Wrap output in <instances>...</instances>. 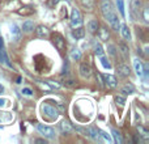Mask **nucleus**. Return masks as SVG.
Masks as SVG:
<instances>
[{"label":"nucleus","instance_id":"nucleus-1","mask_svg":"<svg viewBox=\"0 0 149 144\" xmlns=\"http://www.w3.org/2000/svg\"><path fill=\"white\" fill-rule=\"evenodd\" d=\"M101 12H102V16L105 17V20L109 22V25L114 30H118L120 28L119 17L116 15V12H115V8L112 7L110 0H102L101 1Z\"/></svg>","mask_w":149,"mask_h":144},{"label":"nucleus","instance_id":"nucleus-2","mask_svg":"<svg viewBox=\"0 0 149 144\" xmlns=\"http://www.w3.org/2000/svg\"><path fill=\"white\" fill-rule=\"evenodd\" d=\"M51 40H53L54 46L56 47V50L59 52H63L65 50V41L62 37V34L59 33H53L51 34Z\"/></svg>","mask_w":149,"mask_h":144},{"label":"nucleus","instance_id":"nucleus-3","mask_svg":"<svg viewBox=\"0 0 149 144\" xmlns=\"http://www.w3.org/2000/svg\"><path fill=\"white\" fill-rule=\"evenodd\" d=\"M35 123H37V122H35ZM35 126H37V130L42 135H43L45 138H47V139H54V138H55V131H54L51 127L45 126V125H42V123H37Z\"/></svg>","mask_w":149,"mask_h":144},{"label":"nucleus","instance_id":"nucleus-4","mask_svg":"<svg viewBox=\"0 0 149 144\" xmlns=\"http://www.w3.org/2000/svg\"><path fill=\"white\" fill-rule=\"evenodd\" d=\"M0 63H4V64L8 66L9 68H13L12 63H11V60H9V56H8L5 49H4V42L1 38H0Z\"/></svg>","mask_w":149,"mask_h":144},{"label":"nucleus","instance_id":"nucleus-5","mask_svg":"<svg viewBox=\"0 0 149 144\" xmlns=\"http://www.w3.org/2000/svg\"><path fill=\"white\" fill-rule=\"evenodd\" d=\"M82 24V19H81V13L77 8H73L71 12V25L73 28H77Z\"/></svg>","mask_w":149,"mask_h":144},{"label":"nucleus","instance_id":"nucleus-6","mask_svg":"<svg viewBox=\"0 0 149 144\" xmlns=\"http://www.w3.org/2000/svg\"><path fill=\"white\" fill-rule=\"evenodd\" d=\"M42 111H43L45 115H47L49 118H51V119H55V118H58V115H59V113H58V110H56L55 107H53L51 105H43L42 106Z\"/></svg>","mask_w":149,"mask_h":144},{"label":"nucleus","instance_id":"nucleus-7","mask_svg":"<svg viewBox=\"0 0 149 144\" xmlns=\"http://www.w3.org/2000/svg\"><path fill=\"white\" fill-rule=\"evenodd\" d=\"M78 71H80V76L82 77V79H89V77L92 76V68H90V66H88L86 63H81Z\"/></svg>","mask_w":149,"mask_h":144},{"label":"nucleus","instance_id":"nucleus-8","mask_svg":"<svg viewBox=\"0 0 149 144\" xmlns=\"http://www.w3.org/2000/svg\"><path fill=\"white\" fill-rule=\"evenodd\" d=\"M131 12L134 17H139L141 12V0H132L131 3Z\"/></svg>","mask_w":149,"mask_h":144},{"label":"nucleus","instance_id":"nucleus-9","mask_svg":"<svg viewBox=\"0 0 149 144\" xmlns=\"http://www.w3.org/2000/svg\"><path fill=\"white\" fill-rule=\"evenodd\" d=\"M102 77H103V83L109 86V88H116L118 81H116L115 76H112V75H102Z\"/></svg>","mask_w":149,"mask_h":144},{"label":"nucleus","instance_id":"nucleus-10","mask_svg":"<svg viewBox=\"0 0 149 144\" xmlns=\"http://www.w3.org/2000/svg\"><path fill=\"white\" fill-rule=\"evenodd\" d=\"M130 74H131V70L127 64H124L123 63V64L118 66V75L120 77H127V76H130Z\"/></svg>","mask_w":149,"mask_h":144},{"label":"nucleus","instance_id":"nucleus-11","mask_svg":"<svg viewBox=\"0 0 149 144\" xmlns=\"http://www.w3.org/2000/svg\"><path fill=\"white\" fill-rule=\"evenodd\" d=\"M60 130H62L63 134H71V132L73 131V127L71 126V123H69V122L63 121V122L60 123Z\"/></svg>","mask_w":149,"mask_h":144},{"label":"nucleus","instance_id":"nucleus-12","mask_svg":"<svg viewBox=\"0 0 149 144\" xmlns=\"http://www.w3.org/2000/svg\"><path fill=\"white\" fill-rule=\"evenodd\" d=\"M134 67H135V71H136V74L139 77H143V63L139 60V59H134Z\"/></svg>","mask_w":149,"mask_h":144},{"label":"nucleus","instance_id":"nucleus-13","mask_svg":"<svg viewBox=\"0 0 149 144\" xmlns=\"http://www.w3.org/2000/svg\"><path fill=\"white\" fill-rule=\"evenodd\" d=\"M35 33H37L38 37H47V35L50 34V31L45 25H39V26L35 29Z\"/></svg>","mask_w":149,"mask_h":144},{"label":"nucleus","instance_id":"nucleus-14","mask_svg":"<svg viewBox=\"0 0 149 144\" xmlns=\"http://www.w3.org/2000/svg\"><path fill=\"white\" fill-rule=\"evenodd\" d=\"M88 30L92 34H96L97 31H98V21H97V20H90V21L88 22Z\"/></svg>","mask_w":149,"mask_h":144},{"label":"nucleus","instance_id":"nucleus-15","mask_svg":"<svg viewBox=\"0 0 149 144\" xmlns=\"http://www.w3.org/2000/svg\"><path fill=\"white\" fill-rule=\"evenodd\" d=\"M34 30V22L28 20V21H25L24 25H22V31L24 33H31V31Z\"/></svg>","mask_w":149,"mask_h":144},{"label":"nucleus","instance_id":"nucleus-16","mask_svg":"<svg viewBox=\"0 0 149 144\" xmlns=\"http://www.w3.org/2000/svg\"><path fill=\"white\" fill-rule=\"evenodd\" d=\"M120 33H122V35H123V38L124 40H127V41H130L131 40V31H130V29H128V26L126 24H123V25H120Z\"/></svg>","mask_w":149,"mask_h":144},{"label":"nucleus","instance_id":"nucleus-17","mask_svg":"<svg viewBox=\"0 0 149 144\" xmlns=\"http://www.w3.org/2000/svg\"><path fill=\"white\" fill-rule=\"evenodd\" d=\"M72 34H73V37L76 38V40H81V38H84V35H85V29L81 28V26H77V29H74V30L72 31Z\"/></svg>","mask_w":149,"mask_h":144},{"label":"nucleus","instance_id":"nucleus-18","mask_svg":"<svg viewBox=\"0 0 149 144\" xmlns=\"http://www.w3.org/2000/svg\"><path fill=\"white\" fill-rule=\"evenodd\" d=\"M137 131H139V135L145 141L149 139V132H148V130H146L145 127H143V126H137Z\"/></svg>","mask_w":149,"mask_h":144},{"label":"nucleus","instance_id":"nucleus-19","mask_svg":"<svg viewBox=\"0 0 149 144\" xmlns=\"http://www.w3.org/2000/svg\"><path fill=\"white\" fill-rule=\"evenodd\" d=\"M120 92L124 93V94H131V93L135 92V88H134V85H132V84H124V85L122 86Z\"/></svg>","mask_w":149,"mask_h":144},{"label":"nucleus","instance_id":"nucleus-20","mask_svg":"<svg viewBox=\"0 0 149 144\" xmlns=\"http://www.w3.org/2000/svg\"><path fill=\"white\" fill-rule=\"evenodd\" d=\"M62 84H63L64 86H67V88H73V86L77 85V83H76L73 79H68V77L63 79V80H62Z\"/></svg>","mask_w":149,"mask_h":144},{"label":"nucleus","instance_id":"nucleus-21","mask_svg":"<svg viewBox=\"0 0 149 144\" xmlns=\"http://www.w3.org/2000/svg\"><path fill=\"white\" fill-rule=\"evenodd\" d=\"M99 40L101 41H107L109 40V31L106 28H101L99 29Z\"/></svg>","mask_w":149,"mask_h":144},{"label":"nucleus","instance_id":"nucleus-22","mask_svg":"<svg viewBox=\"0 0 149 144\" xmlns=\"http://www.w3.org/2000/svg\"><path fill=\"white\" fill-rule=\"evenodd\" d=\"M81 4L85 7V9L92 11L94 7V0H81Z\"/></svg>","mask_w":149,"mask_h":144},{"label":"nucleus","instance_id":"nucleus-23","mask_svg":"<svg viewBox=\"0 0 149 144\" xmlns=\"http://www.w3.org/2000/svg\"><path fill=\"white\" fill-rule=\"evenodd\" d=\"M116 7H118L119 12H120L122 17H126V11H124V1L123 0H116Z\"/></svg>","mask_w":149,"mask_h":144},{"label":"nucleus","instance_id":"nucleus-24","mask_svg":"<svg viewBox=\"0 0 149 144\" xmlns=\"http://www.w3.org/2000/svg\"><path fill=\"white\" fill-rule=\"evenodd\" d=\"M119 47H120V52H122V55H123L124 59H127L128 55H130V51H128V47L124 45V43H120L119 45Z\"/></svg>","mask_w":149,"mask_h":144},{"label":"nucleus","instance_id":"nucleus-25","mask_svg":"<svg viewBox=\"0 0 149 144\" xmlns=\"http://www.w3.org/2000/svg\"><path fill=\"white\" fill-rule=\"evenodd\" d=\"M33 12H34V11H33V8H30V7H24L22 9H19V15H24V16H29Z\"/></svg>","mask_w":149,"mask_h":144},{"label":"nucleus","instance_id":"nucleus-26","mask_svg":"<svg viewBox=\"0 0 149 144\" xmlns=\"http://www.w3.org/2000/svg\"><path fill=\"white\" fill-rule=\"evenodd\" d=\"M94 52H96L97 56L103 55V47L101 43H96V45H94Z\"/></svg>","mask_w":149,"mask_h":144},{"label":"nucleus","instance_id":"nucleus-27","mask_svg":"<svg viewBox=\"0 0 149 144\" xmlns=\"http://www.w3.org/2000/svg\"><path fill=\"white\" fill-rule=\"evenodd\" d=\"M111 132H112V136H114L115 143L120 144L123 140H122V136H120V134H119V131H116V130H111Z\"/></svg>","mask_w":149,"mask_h":144},{"label":"nucleus","instance_id":"nucleus-28","mask_svg":"<svg viewBox=\"0 0 149 144\" xmlns=\"http://www.w3.org/2000/svg\"><path fill=\"white\" fill-rule=\"evenodd\" d=\"M101 64H102L105 68H107V70H110V68H111V64H110L109 59L106 58V56H103V55H101Z\"/></svg>","mask_w":149,"mask_h":144},{"label":"nucleus","instance_id":"nucleus-29","mask_svg":"<svg viewBox=\"0 0 149 144\" xmlns=\"http://www.w3.org/2000/svg\"><path fill=\"white\" fill-rule=\"evenodd\" d=\"M71 58L73 59V60H80V58H81L80 50H73V51L71 52Z\"/></svg>","mask_w":149,"mask_h":144},{"label":"nucleus","instance_id":"nucleus-30","mask_svg":"<svg viewBox=\"0 0 149 144\" xmlns=\"http://www.w3.org/2000/svg\"><path fill=\"white\" fill-rule=\"evenodd\" d=\"M115 102H116V104H119L120 106H123V105L126 104V98L122 97V96H116V97H115Z\"/></svg>","mask_w":149,"mask_h":144},{"label":"nucleus","instance_id":"nucleus-31","mask_svg":"<svg viewBox=\"0 0 149 144\" xmlns=\"http://www.w3.org/2000/svg\"><path fill=\"white\" fill-rule=\"evenodd\" d=\"M22 92V94H25V96H29V97H31V96H33V90H31L30 88H24L21 90Z\"/></svg>","mask_w":149,"mask_h":144},{"label":"nucleus","instance_id":"nucleus-32","mask_svg":"<svg viewBox=\"0 0 149 144\" xmlns=\"http://www.w3.org/2000/svg\"><path fill=\"white\" fill-rule=\"evenodd\" d=\"M107 49H109V54L111 56H115L116 55V50H115V46L114 45H109V47H107Z\"/></svg>","mask_w":149,"mask_h":144},{"label":"nucleus","instance_id":"nucleus-33","mask_svg":"<svg viewBox=\"0 0 149 144\" xmlns=\"http://www.w3.org/2000/svg\"><path fill=\"white\" fill-rule=\"evenodd\" d=\"M99 134H101V136H102L103 139H105V140H107V143H110V141H111V138H110V135L109 134H106L105 131H98Z\"/></svg>","mask_w":149,"mask_h":144},{"label":"nucleus","instance_id":"nucleus-34","mask_svg":"<svg viewBox=\"0 0 149 144\" xmlns=\"http://www.w3.org/2000/svg\"><path fill=\"white\" fill-rule=\"evenodd\" d=\"M47 84H49V85L51 86V88H55V89H59V88H60V85H59V84L54 83V81H51V80H49V81H47Z\"/></svg>","mask_w":149,"mask_h":144},{"label":"nucleus","instance_id":"nucleus-35","mask_svg":"<svg viewBox=\"0 0 149 144\" xmlns=\"http://www.w3.org/2000/svg\"><path fill=\"white\" fill-rule=\"evenodd\" d=\"M97 79H98L99 85H101V86L105 85V83H103V77H102V75H101V74H97Z\"/></svg>","mask_w":149,"mask_h":144},{"label":"nucleus","instance_id":"nucleus-36","mask_svg":"<svg viewBox=\"0 0 149 144\" xmlns=\"http://www.w3.org/2000/svg\"><path fill=\"white\" fill-rule=\"evenodd\" d=\"M12 33L16 34V37L19 38V28H17L16 25H13V26H12Z\"/></svg>","mask_w":149,"mask_h":144},{"label":"nucleus","instance_id":"nucleus-37","mask_svg":"<svg viewBox=\"0 0 149 144\" xmlns=\"http://www.w3.org/2000/svg\"><path fill=\"white\" fill-rule=\"evenodd\" d=\"M58 3H59V0H49V5H50V7L56 5Z\"/></svg>","mask_w":149,"mask_h":144},{"label":"nucleus","instance_id":"nucleus-38","mask_svg":"<svg viewBox=\"0 0 149 144\" xmlns=\"http://www.w3.org/2000/svg\"><path fill=\"white\" fill-rule=\"evenodd\" d=\"M144 19H145V21L148 22V8L144 9Z\"/></svg>","mask_w":149,"mask_h":144},{"label":"nucleus","instance_id":"nucleus-39","mask_svg":"<svg viewBox=\"0 0 149 144\" xmlns=\"http://www.w3.org/2000/svg\"><path fill=\"white\" fill-rule=\"evenodd\" d=\"M35 143H45V144H46V140H43V139H37Z\"/></svg>","mask_w":149,"mask_h":144},{"label":"nucleus","instance_id":"nucleus-40","mask_svg":"<svg viewBox=\"0 0 149 144\" xmlns=\"http://www.w3.org/2000/svg\"><path fill=\"white\" fill-rule=\"evenodd\" d=\"M4 92V88H3V85H1V84H0V94H1V93Z\"/></svg>","mask_w":149,"mask_h":144},{"label":"nucleus","instance_id":"nucleus-41","mask_svg":"<svg viewBox=\"0 0 149 144\" xmlns=\"http://www.w3.org/2000/svg\"><path fill=\"white\" fill-rule=\"evenodd\" d=\"M16 83H17V84H20V83H21V77H17V81H16Z\"/></svg>","mask_w":149,"mask_h":144},{"label":"nucleus","instance_id":"nucleus-42","mask_svg":"<svg viewBox=\"0 0 149 144\" xmlns=\"http://www.w3.org/2000/svg\"><path fill=\"white\" fill-rule=\"evenodd\" d=\"M3 104H4V101H3V100H0V106H1Z\"/></svg>","mask_w":149,"mask_h":144}]
</instances>
